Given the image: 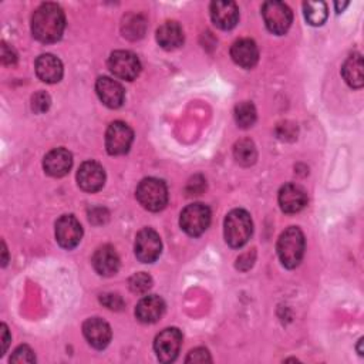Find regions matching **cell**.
Segmentation results:
<instances>
[{"instance_id": "6da1fadb", "label": "cell", "mask_w": 364, "mask_h": 364, "mask_svg": "<svg viewBox=\"0 0 364 364\" xmlns=\"http://www.w3.org/2000/svg\"><path fill=\"white\" fill-rule=\"evenodd\" d=\"M65 27L63 9L55 3L40 4L31 17V33L41 43H55L61 38Z\"/></svg>"}, {"instance_id": "7a4b0ae2", "label": "cell", "mask_w": 364, "mask_h": 364, "mask_svg": "<svg viewBox=\"0 0 364 364\" xmlns=\"http://www.w3.org/2000/svg\"><path fill=\"white\" fill-rule=\"evenodd\" d=\"M304 235L297 226L287 228L277 240V256L286 269H294L300 264L304 255Z\"/></svg>"}, {"instance_id": "3957f363", "label": "cell", "mask_w": 364, "mask_h": 364, "mask_svg": "<svg viewBox=\"0 0 364 364\" xmlns=\"http://www.w3.org/2000/svg\"><path fill=\"white\" fill-rule=\"evenodd\" d=\"M253 223L250 215L245 209L230 210L223 223L225 240L230 247H242L250 239Z\"/></svg>"}, {"instance_id": "277c9868", "label": "cell", "mask_w": 364, "mask_h": 364, "mask_svg": "<svg viewBox=\"0 0 364 364\" xmlns=\"http://www.w3.org/2000/svg\"><path fill=\"white\" fill-rule=\"evenodd\" d=\"M135 196L142 208L151 212H158L166 206L168 189L164 181L158 178H145L138 183Z\"/></svg>"}, {"instance_id": "5b68a950", "label": "cell", "mask_w": 364, "mask_h": 364, "mask_svg": "<svg viewBox=\"0 0 364 364\" xmlns=\"http://www.w3.org/2000/svg\"><path fill=\"white\" fill-rule=\"evenodd\" d=\"M262 16L267 30L277 36L284 34L293 21V13L290 7L277 0L264 1L262 6Z\"/></svg>"}, {"instance_id": "8992f818", "label": "cell", "mask_w": 364, "mask_h": 364, "mask_svg": "<svg viewBox=\"0 0 364 364\" xmlns=\"http://www.w3.org/2000/svg\"><path fill=\"white\" fill-rule=\"evenodd\" d=\"M210 223V209L203 203H191L182 212L179 225L189 236H200Z\"/></svg>"}, {"instance_id": "52a82bcc", "label": "cell", "mask_w": 364, "mask_h": 364, "mask_svg": "<svg viewBox=\"0 0 364 364\" xmlns=\"http://www.w3.org/2000/svg\"><path fill=\"white\" fill-rule=\"evenodd\" d=\"M108 68L114 77L125 81H132L141 71V63L138 57L127 50H117L111 53L108 58Z\"/></svg>"}, {"instance_id": "ba28073f", "label": "cell", "mask_w": 364, "mask_h": 364, "mask_svg": "<svg viewBox=\"0 0 364 364\" xmlns=\"http://www.w3.org/2000/svg\"><path fill=\"white\" fill-rule=\"evenodd\" d=\"M134 141V131L122 121H114L105 132V148L109 155L127 154Z\"/></svg>"}, {"instance_id": "9c48e42d", "label": "cell", "mask_w": 364, "mask_h": 364, "mask_svg": "<svg viewBox=\"0 0 364 364\" xmlns=\"http://www.w3.org/2000/svg\"><path fill=\"white\" fill-rule=\"evenodd\" d=\"M182 346V333L176 327L162 330L154 340V351L161 363H172L176 360Z\"/></svg>"}, {"instance_id": "30bf717a", "label": "cell", "mask_w": 364, "mask_h": 364, "mask_svg": "<svg viewBox=\"0 0 364 364\" xmlns=\"http://www.w3.org/2000/svg\"><path fill=\"white\" fill-rule=\"evenodd\" d=\"M134 250L139 262L154 263L162 252V242L159 235L151 228H145L139 230L135 237Z\"/></svg>"}, {"instance_id": "8fae6325", "label": "cell", "mask_w": 364, "mask_h": 364, "mask_svg": "<svg viewBox=\"0 0 364 364\" xmlns=\"http://www.w3.org/2000/svg\"><path fill=\"white\" fill-rule=\"evenodd\" d=\"M82 237V228L75 216L63 215L55 222V239L64 249H74Z\"/></svg>"}, {"instance_id": "7c38bea8", "label": "cell", "mask_w": 364, "mask_h": 364, "mask_svg": "<svg viewBox=\"0 0 364 364\" xmlns=\"http://www.w3.org/2000/svg\"><path fill=\"white\" fill-rule=\"evenodd\" d=\"M77 183L85 192H97L105 183V171L95 161H87L81 164L77 172Z\"/></svg>"}, {"instance_id": "4fadbf2b", "label": "cell", "mask_w": 364, "mask_h": 364, "mask_svg": "<svg viewBox=\"0 0 364 364\" xmlns=\"http://www.w3.org/2000/svg\"><path fill=\"white\" fill-rule=\"evenodd\" d=\"M82 334L88 344L97 350L105 348L111 341V327L100 317L87 318L82 324Z\"/></svg>"}, {"instance_id": "5bb4252c", "label": "cell", "mask_w": 364, "mask_h": 364, "mask_svg": "<svg viewBox=\"0 0 364 364\" xmlns=\"http://www.w3.org/2000/svg\"><path fill=\"white\" fill-rule=\"evenodd\" d=\"M279 205L284 213H297L307 205V193L297 183H286L279 191Z\"/></svg>"}, {"instance_id": "9a60e30c", "label": "cell", "mask_w": 364, "mask_h": 364, "mask_svg": "<svg viewBox=\"0 0 364 364\" xmlns=\"http://www.w3.org/2000/svg\"><path fill=\"white\" fill-rule=\"evenodd\" d=\"M95 91L101 102L108 108H119L125 98L122 85L109 77H100L95 82Z\"/></svg>"}, {"instance_id": "2e32d148", "label": "cell", "mask_w": 364, "mask_h": 364, "mask_svg": "<svg viewBox=\"0 0 364 364\" xmlns=\"http://www.w3.org/2000/svg\"><path fill=\"white\" fill-rule=\"evenodd\" d=\"M210 18L216 27L230 30L239 21V9L235 1H213L210 3Z\"/></svg>"}, {"instance_id": "e0dca14e", "label": "cell", "mask_w": 364, "mask_h": 364, "mask_svg": "<svg viewBox=\"0 0 364 364\" xmlns=\"http://www.w3.org/2000/svg\"><path fill=\"white\" fill-rule=\"evenodd\" d=\"M43 166L50 176L61 178L70 172L73 166V155L65 148H54L44 156Z\"/></svg>"}, {"instance_id": "ac0fdd59", "label": "cell", "mask_w": 364, "mask_h": 364, "mask_svg": "<svg viewBox=\"0 0 364 364\" xmlns=\"http://www.w3.org/2000/svg\"><path fill=\"white\" fill-rule=\"evenodd\" d=\"M165 313V301L156 296V294H149L142 297L136 307H135V316L141 323H156Z\"/></svg>"}, {"instance_id": "d6986e66", "label": "cell", "mask_w": 364, "mask_h": 364, "mask_svg": "<svg viewBox=\"0 0 364 364\" xmlns=\"http://www.w3.org/2000/svg\"><path fill=\"white\" fill-rule=\"evenodd\" d=\"M230 57L237 65L243 68H252L259 60V50L253 40L239 38L230 47Z\"/></svg>"}, {"instance_id": "ffe728a7", "label": "cell", "mask_w": 364, "mask_h": 364, "mask_svg": "<svg viewBox=\"0 0 364 364\" xmlns=\"http://www.w3.org/2000/svg\"><path fill=\"white\" fill-rule=\"evenodd\" d=\"M92 266L101 276H114L119 269V257L115 249L109 245L98 247L92 256Z\"/></svg>"}, {"instance_id": "44dd1931", "label": "cell", "mask_w": 364, "mask_h": 364, "mask_svg": "<svg viewBox=\"0 0 364 364\" xmlns=\"http://www.w3.org/2000/svg\"><path fill=\"white\" fill-rule=\"evenodd\" d=\"M36 74L47 84L58 82L63 77V64L53 54H41L36 60Z\"/></svg>"}, {"instance_id": "7402d4cb", "label": "cell", "mask_w": 364, "mask_h": 364, "mask_svg": "<svg viewBox=\"0 0 364 364\" xmlns=\"http://www.w3.org/2000/svg\"><path fill=\"white\" fill-rule=\"evenodd\" d=\"M156 41L164 50H175L183 43V30L176 21H165L156 30Z\"/></svg>"}, {"instance_id": "603a6c76", "label": "cell", "mask_w": 364, "mask_h": 364, "mask_svg": "<svg viewBox=\"0 0 364 364\" xmlns=\"http://www.w3.org/2000/svg\"><path fill=\"white\" fill-rule=\"evenodd\" d=\"M341 74L346 80V82L351 88H361L364 84V73H363V57L361 54H353L350 55L343 67Z\"/></svg>"}, {"instance_id": "cb8c5ba5", "label": "cell", "mask_w": 364, "mask_h": 364, "mask_svg": "<svg viewBox=\"0 0 364 364\" xmlns=\"http://www.w3.org/2000/svg\"><path fill=\"white\" fill-rule=\"evenodd\" d=\"M233 156L242 166H250L257 159V151L250 139H240L233 146Z\"/></svg>"}, {"instance_id": "d4e9b609", "label": "cell", "mask_w": 364, "mask_h": 364, "mask_svg": "<svg viewBox=\"0 0 364 364\" xmlns=\"http://www.w3.org/2000/svg\"><path fill=\"white\" fill-rule=\"evenodd\" d=\"M304 17L311 26H321L327 18V4L324 1H304L303 3Z\"/></svg>"}, {"instance_id": "484cf974", "label": "cell", "mask_w": 364, "mask_h": 364, "mask_svg": "<svg viewBox=\"0 0 364 364\" xmlns=\"http://www.w3.org/2000/svg\"><path fill=\"white\" fill-rule=\"evenodd\" d=\"M235 119L240 128H249L256 121V108L250 101H242L235 107Z\"/></svg>"}, {"instance_id": "4316f807", "label": "cell", "mask_w": 364, "mask_h": 364, "mask_svg": "<svg viewBox=\"0 0 364 364\" xmlns=\"http://www.w3.org/2000/svg\"><path fill=\"white\" fill-rule=\"evenodd\" d=\"M122 31H124V36L131 40L139 38L144 36V31H145V20L141 16H128L124 20Z\"/></svg>"}, {"instance_id": "83f0119b", "label": "cell", "mask_w": 364, "mask_h": 364, "mask_svg": "<svg viewBox=\"0 0 364 364\" xmlns=\"http://www.w3.org/2000/svg\"><path fill=\"white\" fill-rule=\"evenodd\" d=\"M128 284H129V289H131L132 293L144 294L152 287V277L148 273L139 272V273H135L134 276L129 277Z\"/></svg>"}, {"instance_id": "f1b7e54d", "label": "cell", "mask_w": 364, "mask_h": 364, "mask_svg": "<svg viewBox=\"0 0 364 364\" xmlns=\"http://www.w3.org/2000/svg\"><path fill=\"white\" fill-rule=\"evenodd\" d=\"M50 104H51V98L44 91H38L31 97V109L37 114L46 112L50 108Z\"/></svg>"}, {"instance_id": "f546056e", "label": "cell", "mask_w": 364, "mask_h": 364, "mask_svg": "<svg viewBox=\"0 0 364 364\" xmlns=\"http://www.w3.org/2000/svg\"><path fill=\"white\" fill-rule=\"evenodd\" d=\"M34 361H36L34 351L28 346L17 347L10 357V363H34Z\"/></svg>"}, {"instance_id": "4dcf8cb0", "label": "cell", "mask_w": 364, "mask_h": 364, "mask_svg": "<svg viewBox=\"0 0 364 364\" xmlns=\"http://www.w3.org/2000/svg\"><path fill=\"white\" fill-rule=\"evenodd\" d=\"M100 301L108 307L109 310H122L125 303L122 300V297L117 293H105V294H101L100 297Z\"/></svg>"}, {"instance_id": "1f68e13d", "label": "cell", "mask_w": 364, "mask_h": 364, "mask_svg": "<svg viewBox=\"0 0 364 364\" xmlns=\"http://www.w3.org/2000/svg\"><path fill=\"white\" fill-rule=\"evenodd\" d=\"M186 363H210L212 358H210V354L206 348L203 347H198L192 351H189L186 360Z\"/></svg>"}, {"instance_id": "d6a6232c", "label": "cell", "mask_w": 364, "mask_h": 364, "mask_svg": "<svg viewBox=\"0 0 364 364\" xmlns=\"http://www.w3.org/2000/svg\"><path fill=\"white\" fill-rule=\"evenodd\" d=\"M1 61L6 65H13L17 61L16 51L6 43H1Z\"/></svg>"}, {"instance_id": "836d02e7", "label": "cell", "mask_w": 364, "mask_h": 364, "mask_svg": "<svg viewBox=\"0 0 364 364\" xmlns=\"http://www.w3.org/2000/svg\"><path fill=\"white\" fill-rule=\"evenodd\" d=\"M0 328H1V343H3V350H1V355L7 351V348H9V344H10V341H11V337H10V333H9V328H7V326L3 323L1 326H0Z\"/></svg>"}, {"instance_id": "e575fe53", "label": "cell", "mask_w": 364, "mask_h": 364, "mask_svg": "<svg viewBox=\"0 0 364 364\" xmlns=\"http://www.w3.org/2000/svg\"><path fill=\"white\" fill-rule=\"evenodd\" d=\"M1 252H3L1 264H3V266H6V264H7V260H9V257H7V249H6V245H4V242H1Z\"/></svg>"}, {"instance_id": "d590c367", "label": "cell", "mask_w": 364, "mask_h": 364, "mask_svg": "<svg viewBox=\"0 0 364 364\" xmlns=\"http://www.w3.org/2000/svg\"><path fill=\"white\" fill-rule=\"evenodd\" d=\"M334 6H336V11H337V13H340V11H343V9H344V7H347V6H348V1H346V3H343V4H340V3H334Z\"/></svg>"}]
</instances>
